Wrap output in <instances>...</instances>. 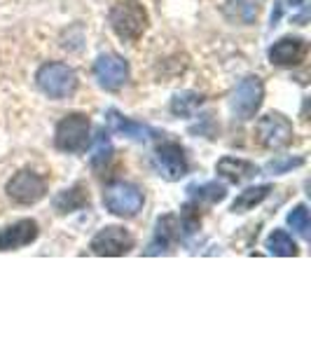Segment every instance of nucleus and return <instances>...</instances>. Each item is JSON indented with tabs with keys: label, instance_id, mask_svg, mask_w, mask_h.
<instances>
[{
	"label": "nucleus",
	"instance_id": "obj_1",
	"mask_svg": "<svg viewBox=\"0 0 311 351\" xmlns=\"http://www.w3.org/2000/svg\"><path fill=\"white\" fill-rule=\"evenodd\" d=\"M108 21L117 38L132 43L138 40L148 28V12L138 0H120V3L112 5Z\"/></svg>",
	"mask_w": 311,
	"mask_h": 351
},
{
	"label": "nucleus",
	"instance_id": "obj_2",
	"mask_svg": "<svg viewBox=\"0 0 311 351\" xmlns=\"http://www.w3.org/2000/svg\"><path fill=\"white\" fill-rule=\"evenodd\" d=\"M36 82L45 96L56 101L68 99L77 89L75 71L66 64H56V61H49V64L40 66V71L36 73Z\"/></svg>",
	"mask_w": 311,
	"mask_h": 351
},
{
	"label": "nucleus",
	"instance_id": "obj_3",
	"mask_svg": "<svg viewBox=\"0 0 311 351\" xmlns=\"http://www.w3.org/2000/svg\"><path fill=\"white\" fill-rule=\"evenodd\" d=\"M143 202H145L143 190L134 183H124V180L110 183L103 192L105 208H108L112 216H120V218L138 216V211L143 208Z\"/></svg>",
	"mask_w": 311,
	"mask_h": 351
},
{
	"label": "nucleus",
	"instance_id": "obj_4",
	"mask_svg": "<svg viewBox=\"0 0 311 351\" xmlns=\"http://www.w3.org/2000/svg\"><path fill=\"white\" fill-rule=\"evenodd\" d=\"M89 129H92V122L87 115L71 112L56 124L54 145L61 152H82L89 143Z\"/></svg>",
	"mask_w": 311,
	"mask_h": 351
},
{
	"label": "nucleus",
	"instance_id": "obj_5",
	"mask_svg": "<svg viewBox=\"0 0 311 351\" xmlns=\"http://www.w3.org/2000/svg\"><path fill=\"white\" fill-rule=\"evenodd\" d=\"M293 122L281 112H267L256 124V138L267 150H284L293 143Z\"/></svg>",
	"mask_w": 311,
	"mask_h": 351
},
{
	"label": "nucleus",
	"instance_id": "obj_6",
	"mask_svg": "<svg viewBox=\"0 0 311 351\" xmlns=\"http://www.w3.org/2000/svg\"><path fill=\"white\" fill-rule=\"evenodd\" d=\"M5 190H8V197L12 202L21 204V206H31V204H38L47 195V180H45L40 173L24 169V171L14 173L12 178H10Z\"/></svg>",
	"mask_w": 311,
	"mask_h": 351
},
{
	"label": "nucleus",
	"instance_id": "obj_7",
	"mask_svg": "<svg viewBox=\"0 0 311 351\" xmlns=\"http://www.w3.org/2000/svg\"><path fill=\"white\" fill-rule=\"evenodd\" d=\"M152 167L166 180H180L190 171L185 150L180 148L176 141H164V143L157 145L155 155H152Z\"/></svg>",
	"mask_w": 311,
	"mask_h": 351
},
{
	"label": "nucleus",
	"instance_id": "obj_8",
	"mask_svg": "<svg viewBox=\"0 0 311 351\" xmlns=\"http://www.w3.org/2000/svg\"><path fill=\"white\" fill-rule=\"evenodd\" d=\"M264 99V84L258 75H248L239 82L234 96H232V110L239 120H253L258 115Z\"/></svg>",
	"mask_w": 311,
	"mask_h": 351
},
{
	"label": "nucleus",
	"instance_id": "obj_9",
	"mask_svg": "<svg viewBox=\"0 0 311 351\" xmlns=\"http://www.w3.org/2000/svg\"><path fill=\"white\" fill-rule=\"evenodd\" d=\"M134 237L129 230L117 228V225H110V228H103L99 234L94 237L89 248H92L94 256H103V258H117V256H127L134 248Z\"/></svg>",
	"mask_w": 311,
	"mask_h": 351
},
{
	"label": "nucleus",
	"instance_id": "obj_10",
	"mask_svg": "<svg viewBox=\"0 0 311 351\" xmlns=\"http://www.w3.org/2000/svg\"><path fill=\"white\" fill-rule=\"evenodd\" d=\"M94 75L108 92H117L129 82V64L117 54H101L94 64Z\"/></svg>",
	"mask_w": 311,
	"mask_h": 351
},
{
	"label": "nucleus",
	"instance_id": "obj_11",
	"mask_svg": "<svg viewBox=\"0 0 311 351\" xmlns=\"http://www.w3.org/2000/svg\"><path fill=\"white\" fill-rule=\"evenodd\" d=\"M40 234V228L33 218H21L16 223L0 230V251H16L21 246L33 243Z\"/></svg>",
	"mask_w": 311,
	"mask_h": 351
},
{
	"label": "nucleus",
	"instance_id": "obj_12",
	"mask_svg": "<svg viewBox=\"0 0 311 351\" xmlns=\"http://www.w3.org/2000/svg\"><path fill=\"white\" fill-rule=\"evenodd\" d=\"M105 122H108V129L110 132H117V134H124L127 138L132 141H138V143H148L150 138H155V136H160L152 127L143 122H136V120H129V117H124L120 110L110 108L105 112Z\"/></svg>",
	"mask_w": 311,
	"mask_h": 351
},
{
	"label": "nucleus",
	"instance_id": "obj_13",
	"mask_svg": "<svg viewBox=\"0 0 311 351\" xmlns=\"http://www.w3.org/2000/svg\"><path fill=\"white\" fill-rule=\"evenodd\" d=\"M304 56H307V43L302 38H281L269 49V61L281 68H293L302 64Z\"/></svg>",
	"mask_w": 311,
	"mask_h": 351
},
{
	"label": "nucleus",
	"instance_id": "obj_14",
	"mask_svg": "<svg viewBox=\"0 0 311 351\" xmlns=\"http://www.w3.org/2000/svg\"><path fill=\"white\" fill-rule=\"evenodd\" d=\"M180 223L176 216H164L160 223H157V230H155V239L150 241L148 251L145 256H157V253H169V246L173 241L180 239Z\"/></svg>",
	"mask_w": 311,
	"mask_h": 351
},
{
	"label": "nucleus",
	"instance_id": "obj_15",
	"mask_svg": "<svg viewBox=\"0 0 311 351\" xmlns=\"http://www.w3.org/2000/svg\"><path fill=\"white\" fill-rule=\"evenodd\" d=\"M216 171H218V176H223L225 180L239 185V183H246V180L256 178V176H258V167L253 162H248V160L223 157V160L216 164Z\"/></svg>",
	"mask_w": 311,
	"mask_h": 351
},
{
	"label": "nucleus",
	"instance_id": "obj_16",
	"mask_svg": "<svg viewBox=\"0 0 311 351\" xmlns=\"http://www.w3.org/2000/svg\"><path fill=\"white\" fill-rule=\"evenodd\" d=\"M260 14V0H227L225 3V16L229 21H239V24H256Z\"/></svg>",
	"mask_w": 311,
	"mask_h": 351
},
{
	"label": "nucleus",
	"instance_id": "obj_17",
	"mask_svg": "<svg viewBox=\"0 0 311 351\" xmlns=\"http://www.w3.org/2000/svg\"><path fill=\"white\" fill-rule=\"evenodd\" d=\"M84 206H89V195L84 190V185L68 188L54 197V208L59 213H73V211H80Z\"/></svg>",
	"mask_w": 311,
	"mask_h": 351
},
{
	"label": "nucleus",
	"instance_id": "obj_18",
	"mask_svg": "<svg viewBox=\"0 0 311 351\" xmlns=\"http://www.w3.org/2000/svg\"><path fill=\"white\" fill-rule=\"evenodd\" d=\"M271 188L269 185H258V188H248L241 192L232 204V213H248L251 208H256L258 204H262L269 197Z\"/></svg>",
	"mask_w": 311,
	"mask_h": 351
},
{
	"label": "nucleus",
	"instance_id": "obj_19",
	"mask_svg": "<svg viewBox=\"0 0 311 351\" xmlns=\"http://www.w3.org/2000/svg\"><path fill=\"white\" fill-rule=\"evenodd\" d=\"M267 248H269V253L281 256V258H293V256H297V253H299L297 243L293 241V237L288 234L286 230H274V232H271L269 239H267Z\"/></svg>",
	"mask_w": 311,
	"mask_h": 351
},
{
	"label": "nucleus",
	"instance_id": "obj_20",
	"mask_svg": "<svg viewBox=\"0 0 311 351\" xmlns=\"http://www.w3.org/2000/svg\"><path fill=\"white\" fill-rule=\"evenodd\" d=\"M188 192H190L192 199L208 202V204H218L227 197V188L216 183V180H208V183H201V185H190Z\"/></svg>",
	"mask_w": 311,
	"mask_h": 351
},
{
	"label": "nucleus",
	"instance_id": "obj_21",
	"mask_svg": "<svg viewBox=\"0 0 311 351\" xmlns=\"http://www.w3.org/2000/svg\"><path fill=\"white\" fill-rule=\"evenodd\" d=\"M112 143L108 138V134L105 132H99L94 141V150H92V157H89V162H92L94 171H103L105 167H108V162L112 160Z\"/></svg>",
	"mask_w": 311,
	"mask_h": 351
},
{
	"label": "nucleus",
	"instance_id": "obj_22",
	"mask_svg": "<svg viewBox=\"0 0 311 351\" xmlns=\"http://www.w3.org/2000/svg\"><path fill=\"white\" fill-rule=\"evenodd\" d=\"M203 104V96L197 92H180L171 99V112L180 117H188L195 110H199V106Z\"/></svg>",
	"mask_w": 311,
	"mask_h": 351
},
{
	"label": "nucleus",
	"instance_id": "obj_23",
	"mask_svg": "<svg viewBox=\"0 0 311 351\" xmlns=\"http://www.w3.org/2000/svg\"><path fill=\"white\" fill-rule=\"evenodd\" d=\"M288 225H290L293 230L297 232L302 239H309L311 234V218H309V208L304 206V204H299V206L293 208L290 213H288Z\"/></svg>",
	"mask_w": 311,
	"mask_h": 351
},
{
	"label": "nucleus",
	"instance_id": "obj_24",
	"mask_svg": "<svg viewBox=\"0 0 311 351\" xmlns=\"http://www.w3.org/2000/svg\"><path fill=\"white\" fill-rule=\"evenodd\" d=\"M304 160L302 157H297V160H293V157H288V160H274L267 164V171L271 173H284L288 169H295V167H302Z\"/></svg>",
	"mask_w": 311,
	"mask_h": 351
},
{
	"label": "nucleus",
	"instance_id": "obj_25",
	"mask_svg": "<svg viewBox=\"0 0 311 351\" xmlns=\"http://www.w3.org/2000/svg\"><path fill=\"white\" fill-rule=\"evenodd\" d=\"M288 3H293V5H299V3H302V0H288Z\"/></svg>",
	"mask_w": 311,
	"mask_h": 351
}]
</instances>
